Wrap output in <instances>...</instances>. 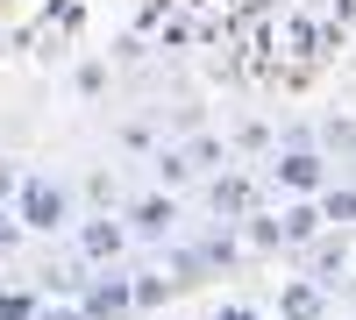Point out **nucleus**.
I'll return each mask as SVG.
<instances>
[{"instance_id": "obj_8", "label": "nucleus", "mask_w": 356, "mask_h": 320, "mask_svg": "<svg viewBox=\"0 0 356 320\" xmlns=\"http://www.w3.org/2000/svg\"><path fill=\"white\" fill-rule=\"evenodd\" d=\"M207 207H214L221 221H250V207H257V192H250V178H235V171H221V178L207 185Z\"/></svg>"}, {"instance_id": "obj_16", "label": "nucleus", "mask_w": 356, "mask_h": 320, "mask_svg": "<svg viewBox=\"0 0 356 320\" xmlns=\"http://www.w3.org/2000/svg\"><path fill=\"white\" fill-rule=\"evenodd\" d=\"M22 235H29V228H22V221H15V207H0V256H8V249H15V242H22Z\"/></svg>"}, {"instance_id": "obj_7", "label": "nucleus", "mask_w": 356, "mask_h": 320, "mask_svg": "<svg viewBox=\"0 0 356 320\" xmlns=\"http://www.w3.org/2000/svg\"><path fill=\"white\" fill-rule=\"evenodd\" d=\"M321 228H328L321 199H292V207L278 214V235H285V249H307V242H321Z\"/></svg>"}, {"instance_id": "obj_2", "label": "nucleus", "mask_w": 356, "mask_h": 320, "mask_svg": "<svg viewBox=\"0 0 356 320\" xmlns=\"http://www.w3.org/2000/svg\"><path fill=\"white\" fill-rule=\"evenodd\" d=\"M271 185L292 192V199H321L328 192V164H321L314 150H278L271 157Z\"/></svg>"}, {"instance_id": "obj_12", "label": "nucleus", "mask_w": 356, "mask_h": 320, "mask_svg": "<svg viewBox=\"0 0 356 320\" xmlns=\"http://www.w3.org/2000/svg\"><path fill=\"white\" fill-rule=\"evenodd\" d=\"M150 164H157V185H186V178H193V157H186V150H157Z\"/></svg>"}, {"instance_id": "obj_14", "label": "nucleus", "mask_w": 356, "mask_h": 320, "mask_svg": "<svg viewBox=\"0 0 356 320\" xmlns=\"http://www.w3.org/2000/svg\"><path fill=\"white\" fill-rule=\"evenodd\" d=\"M207 320H264V306H250V299H214Z\"/></svg>"}, {"instance_id": "obj_6", "label": "nucleus", "mask_w": 356, "mask_h": 320, "mask_svg": "<svg viewBox=\"0 0 356 320\" xmlns=\"http://www.w3.org/2000/svg\"><path fill=\"white\" fill-rule=\"evenodd\" d=\"M278 320H328L321 278H285V285H278Z\"/></svg>"}, {"instance_id": "obj_18", "label": "nucleus", "mask_w": 356, "mask_h": 320, "mask_svg": "<svg viewBox=\"0 0 356 320\" xmlns=\"http://www.w3.org/2000/svg\"><path fill=\"white\" fill-rule=\"evenodd\" d=\"M107 85V65H79V93H100Z\"/></svg>"}, {"instance_id": "obj_19", "label": "nucleus", "mask_w": 356, "mask_h": 320, "mask_svg": "<svg viewBox=\"0 0 356 320\" xmlns=\"http://www.w3.org/2000/svg\"><path fill=\"white\" fill-rule=\"evenodd\" d=\"M235 142H243V150H264L271 135H264V121H243V128H235Z\"/></svg>"}, {"instance_id": "obj_15", "label": "nucleus", "mask_w": 356, "mask_h": 320, "mask_svg": "<svg viewBox=\"0 0 356 320\" xmlns=\"http://www.w3.org/2000/svg\"><path fill=\"white\" fill-rule=\"evenodd\" d=\"M22 185H29V171H15V157H0V207L22 199Z\"/></svg>"}, {"instance_id": "obj_5", "label": "nucleus", "mask_w": 356, "mask_h": 320, "mask_svg": "<svg viewBox=\"0 0 356 320\" xmlns=\"http://www.w3.org/2000/svg\"><path fill=\"white\" fill-rule=\"evenodd\" d=\"M79 256H86V264H122V256H129V228L122 221H107V214H93V221H79Z\"/></svg>"}, {"instance_id": "obj_9", "label": "nucleus", "mask_w": 356, "mask_h": 320, "mask_svg": "<svg viewBox=\"0 0 356 320\" xmlns=\"http://www.w3.org/2000/svg\"><path fill=\"white\" fill-rule=\"evenodd\" d=\"M0 320H43L36 285H8V292H0Z\"/></svg>"}, {"instance_id": "obj_20", "label": "nucleus", "mask_w": 356, "mask_h": 320, "mask_svg": "<svg viewBox=\"0 0 356 320\" xmlns=\"http://www.w3.org/2000/svg\"><path fill=\"white\" fill-rule=\"evenodd\" d=\"M43 320H86L79 306H43Z\"/></svg>"}, {"instance_id": "obj_4", "label": "nucleus", "mask_w": 356, "mask_h": 320, "mask_svg": "<svg viewBox=\"0 0 356 320\" xmlns=\"http://www.w3.org/2000/svg\"><path fill=\"white\" fill-rule=\"evenodd\" d=\"M122 221H129V235H143V242H171L178 199H171V192H143V199H129V207H122Z\"/></svg>"}, {"instance_id": "obj_3", "label": "nucleus", "mask_w": 356, "mask_h": 320, "mask_svg": "<svg viewBox=\"0 0 356 320\" xmlns=\"http://www.w3.org/2000/svg\"><path fill=\"white\" fill-rule=\"evenodd\" d=\"M79 313H86V320H129V313H136V271H100L93 285H86Z\"/></svg>"}, {"instance_id": "obj_1", "label": "nucleus", "mask_w": 356, "mask_h": 320, "mask_svg": "<svg viewBox=\"0 0 356 320\" xmlns=\"http://www.w3.org/2000/svg\"><path fill=\"white\" fill-rule=\"evenodd\" d=\"M15 221L29 228V235H65V228H72V192L57 178H43V171H29V185L15 199Z\"/></svg>"}, {"instance_id": "obj_11", "label": "nucleus", "mask_w": 356, "mask_h": 320, "mask_svg": "<svg viewBox=\"0 0 356 320\" xmlns=\"http://www.w3.org/2000/svg\"><path fill=\"white\" fill-rule=\"evenodd\" d=\"M186 157H193V171H228V142L221 135H193Z\"/></svg>"}, {"instance_id": "obj_13", "label": "nucleus", "mask_w": 356, "mask_h": 320, "mask_svg": "<svg viewBox=\"0 0 356 320\" xmlns=\"http://www.w3.org/2000/svg\"><path fill=\"white\" fill-rule=\"evenodd\" d=\"M171 299V278H150V271H136V306H164Z\"/></svg>"}, {"instance_id": "obj_17", "label": "nucleus", "mask_w": 356, "mask_h": 320, "mask_svg": "<svg viewBox=\"0 0 356 320\" xmlns=\"http://www.w3.org/2000/svg\"><path fill=\"white\" fill-rule=\"evenodd\" d=\"M235 256H243V242H235V235H214V242H207V264H235Z\"/></svg>"}, {"instance_id": "obj_10", "label": "nucleus", "mask_w": 356, "mask_h": 320, "mask_svg": "<svg viewBox=\"0 0 356 320\" xmlns=\"http://www.w3.org/2000/svg\"><path fill=\"white\" fill-rule=\"evenodd\" d=\"M321 214H328V228H356V185H328L321 192Z\"/></svg>"}]
</instances>
